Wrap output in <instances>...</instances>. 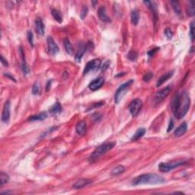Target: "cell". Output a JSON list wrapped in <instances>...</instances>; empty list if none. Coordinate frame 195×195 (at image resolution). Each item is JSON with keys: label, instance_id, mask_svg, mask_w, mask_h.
Instances as JSON below:
<instances>
[{"label": "cell", "instance_id": "6da1fadb", "mask_svg": "<svg viewBox=\"0 0 195 195\" xmlns=\"http://www.w3.org/2000/svg\"><path fill=\"white\" fill-rule=\"evenodd\" d=\"M191 105V99L186 92H181L177 93L171 103V108L174 116L177 119L184 117L188 113Z\"/></svg>", "mask_w": 195, "mask_h": 195}, {"label": "cell", "instance_id": "7a4b0ae2", "mask_svg": "<svg viewBox=\"0 0 195 195\" xmlns=\"http://www.w3.org/2000/svg\"><path fill=\"white\" fill-rule=\"evenodd\" d=\"M165 182V179L160 175L154 173H147L140 175L133 179L132 185H158V184H163Z\"/></svg>", "mask_w": 195, "mask_h": 195}, {"label": "cell", "instance_id": "3957f363", "mask_svg": "<svg viewBox=\"0 0 195 195\" xmlns=\"http://www.w3.org/2000/svg\"><path fill=\"white\" fill-rule=\"evenodd\" d=\"M115 144H116L115 143H106L99 146L90 156L89 162L92 163L96 162L97 159H100L103 155L106 154L108 151L112 149L114 147Z\"/></svg>", "mask_w": 195, "mask_h": 195}, {"label": "cell", "instance_id": "277c9868", "mask_svg": "<svg viewBox=\"0 0 195 195\" xmlns=\"http://www.w3.org/2000/svg\"><path fill=\"white\" fill-rule=\"evenodd\" d=\"M133 82V79H130V80L126 82L125 83L121 85L119 88L117 89V90L116 91L114 95V101L116 104H118L120 101H121V99L124 97L125 94L127 93V90L129 89V88L130 87L131 85Z\"/></svg>", "mask_w": 195, "mask_h": 195}, {"label": "cell", "instance_id": "5b68a950", "mask_svg": "<svg viewBox=\"0 0 195 195\" xmlns=\"http://www.w3.org/2000/svg\"><path fill=\"white\" fill-rule=\"evenodd\" d=\"M185 161H178V162H162L159 165V169L162 172H168L178 166L185 164Z\"/></svg>", "mask_w": 195, "mask_h": 195}, {"label": "cell", "instance_id": "8992f818", "mask_svg": "<svg viewBox=\"0 0 195 195\" xmlns=\"http://www.w3.org/2000/svg\"><path fill=\"white\" fill-rule=\"evenodd\" d=\"M101 64V61L99 59H95V60H91L85 66L83 75H86L91 71H97L100 69Z\"/></svg>", "mask_w": 195, "mask_h": 195}, {"label": "cell", "instance_id": "52a82bcc", "mask_svg": "<svg viewBox=\"0 0 195 195\" xmlns=\"http://www.w3.org/2000/svg\"><path fill=\"white\" fill-rule=\"evenodd\" d=\"M142 107H143V102H142V101L139 98L134 99L133 101H132L130 102V105H129V111H130V114L133 116L135 117L139 114Z\"/></svg>", "mask_w": 195, "mask_h": 195}, {"label": "cell", "instance_id": "ba28073f", "mask_svg": "<svg viewBox=\"0 0 195 195\" xmlns=\"http://www.w3.org/2000/svg\"><path fill=\"white\" fill-rule=\"evenodd\" d=\"M171 92V87L170 86H167V87L164 88V89H161L159 92H156L154 97V101L156 104H159L165 100L166 97L169 95V94Z\"/></svg>", "mask_w": 195, "mask_h": 195}, {"label": "cell", "instance_id": "9c48e42d", "mask_svg": "<svg viewBox=\"0 0 195 195\" xmlns=\"http://www.w3.org/2000/svg\"><path fill=\"white\" fill-rule=\"evenodd\" d=\"M47 47H48V51L50 54L53 56L56 55V54L59 52V50H60L57 43L54 41V40L51 37H48V38H47Z\"/></svg>", "mask_w": 195, "mask_h": 195}, {"label": "cell", "instance_id": "30bf717a", "mask_svg": "<svg viewBox=\"0 0 195 195\" xmlns=\"http://www.w3.org/2000/svg\"><path fill=\"white\" fill-rule=\"evenodd\" d=\"M10 101H7L5 103L4 107H3L2 113V122H9V119H10Z\"/></svg>", "mask_w": 195, "mask_h": 195}, {"label": "cell", "instance_id": "8fae6325", "mask_svg": "<svg viewBox=\"0 0 195 195\" xmlns=\"http://www.w3.org/2000/svg\"><path fill=\"white\" fill-rule=\"evenodd\" d=\"M104 82H105V79L103 77L97 78L89 85V89L92 91H96L103 86Z\"/></svg>", "mask_w": 195, "mask_h": 195}, {"label": "cell", "instance_id": "7c38bea8", "mask_svg": "<svg viewBox=\"0 0 195 195\" xmlns=\"http://www.w3.org/2000/svg\"><path fill=\"white\" fill-rule=\"evenodd\" d=\"M92 183V181L90 179L87 178H80L79 180L76 181L73 185V188L75 189H81V188H84V187L87 186V185H90Z\"/></svg>", "mask_w": 195, "mask_h": 195}, {"label": "cell", "instance_id": "4fadbf2b", "mask_svg": "<svg viewBox=\"0 0 195 195\" xmlns=\"http://www.w3.org/2000/svg\"><path fill=\"white\" fill-rule=\"evenodd\" d=\"M35 29H36L37 33L41 36L44 34V22H43L42 19L39 17L35 19Z\"/></svg>", "mask_w": 195, "mask_h": 195}, {"label": "cell", "instance_id": "5bb4252c", "mask_svg": "<svg viewBox=\"0 0 195 195\" xmlns=\"http://www.w3.org/2000/svg\"><path fill=\"white\" fill-rule=\"evenodd\" d=\"M86 51V45H85L83 43L81 42L80 44H79V47H78V50H77V53H76V57H75V59H76V61L77 62V63H79V62L81 61L82 57V56L84 55V54Z\"/></svg>", "mask_w": 195, "mask_h": 195}, {"label": "cell", "instance_id": "9a60e30c", "mask_svg": "<svg viewBox=\"0 0 195 195\" xmlns=\"http://www.w3.org/2000/svg\"><path fill=\"white\" fill-rule=\"evenodd\" d=\"M97 15H98L99 18L104 22H111V18L107 15L106 14V9L104 6L99 8L98 11H97Z\"/></svg>", "mask_w": 195, "mask_h": 195}, {"label": "cell", "instance_id": "2e32d148", "mask_svg": "<svg viewBox=\"0 0 195 195\" xmlns=\"http://www.w3.org/2000/svg\"><path fill=\"white\" fill-rule=\"evenodd\" d=\"M187 130H188V124L185 122H184L183 124H181L180 126L177 127L176 130L174 132V134L177 137H181L187 132Z\"/></svg>", "mask_w": 195, "mask_h": 195}, {"label": "cell", "instance_id": "e0dca14e", "mask_svg": "<svg viewBox=\"0 0 195 195\" xmlns=\"http://www.w3.org/2000/svg\"><path fill=\"white\" fill-rule=\"evenodd\" d=\"M173 74H174V71H171V72H169V73H165V74L162 75V76L159 78V80L157 81L156 86H157V87H159V86H162L163 83H165L166 81L169 80V79H170L172 76H173Z\"/></svg>", "mask_w": 195, "mask_h": 195}, {"label": "cell", "instance_id": "ac0fdd59", "mask_svg": "<svg viewBox=\"0 0 195 195\" xmlns=\"http://www.w3.org/2000/svg\"><path fill=\"white\" fill-rule=\"evenodd\" d=\"M76 130L79 135H84L86 132V124L85 121H79L76 124Z\"/></svg>", "mask_w": 195, "mask_h": 195}, {"label": "cell", "instance_id": "d6986e66", "mask_svg": "<svg viewBox=\"0 0 195 195\" xmlns=\"http://www.w3.org/2000/svg\"><path fill=\"white\" fill-rule=\"evenodd\" d=\"M143 3H144L146 6H147V7L151 10L152 13L154 15L155 19H157V9H156V4H155L153 2L151 1H144Z\"/></svg>", "mask_w": 195, "mask_h": 195}, {"label": "cell", "instance_id": "ffe728a7", "mask_svg": "<svg viewBox=\"0 0 195 195\" xmlns=\"http://www.w3.org/2000/svg\"><path fill=\"white\" fill-rule=\"evenodd\" d=\"M47 117V114L46 112H41L40 114L33 115L28 118L29 121H44Z\"/></svg>", "mask_w": 195, "mask_h": 195}, {"label": "cell", "instance_id": "44dd1931", "mask_svg": "<svg viewBox=\"0 0 195 195\" xmlns=\"http://www.w3.org/2000/svg\"><path fill=\"white\" fill-rule=\"evenodd\" d=\"M63 45H64L65 50L67 54L70 56L73 55L74 50H73V45H72L71 42H70L68 38H65L64 39V41H63Z\"/></svg>", "mask_w": 195, "mask_h": 195}, {"label": "cell", "instance_id": "7402d4cb", "mask_svg": "<svg viewBox=\"0 0 195 195\" xmlns=\"http://www.w3.org/2000/svg\"><path fill=\"white\" fill-rule=\"evenodd\" d=\"M51 15L58 23H62L63 22V15H62V14L60 13L59 10L56 9H51Z\"/></svg>", "mask_w": 195, "mask_h": 195}, {"label": "cell", "instance_id": "603a6c76", "mask_svg": "<svg viewBox=\"0 0 195 195\" xmlns=\"http://www.w3.org/2000/svg\"><path fill=\"white\" fill-rule=\"evenodd\" d=\"M145 133H146V129L143 128V127L139 128L138 130L136 131L134 135L133 136V137L131 138V140H132V141H137V140H138L139 139H140L142 137L144 136Z\"/></svg>", "mask_w": 195, "mask_h": 195}, {"label": "cell", "instance_id": "cb8c5ba5", "mask_svg": "<svg viewBox=\"0 0 195 195\" xmlns=\"http://www.w3.org/2000/svg\"><path fill=\"white\" fill-rule=\"evenodd\" d=\"M140 21V14L137 9H134L131 12V22L133 25H137Z\"/></svg>", "mask_w": 195, "mask_h": 195}, {"label": "cell", "instance_id": "d4e9b609", "mask_svg": "<svg viewBox=\"0 0 195 195\" xmlns=\"http://www.w3.org/2000/svg\"><path fill=\"white\" fill-rule=\"evenodd\" d=\"M20 53L21 54H22V60H23V61H22V71H23L24 74L27 75L30 72V69L29 67H28V64L26 63V62H25V54H24L23 53V50H22V49L21 48L20 49Z\"/></svg>", "mask_w": 195, "mask_h": 195}, {"label": "cell", "instance_id": "484cf974", "mask_svg": "<svg viewBox=\"0 0 195 195\" xmlns=\"http://www.w3.org/2000/svg\"><path fill=\"white\" fill-rule=\"evenodd\" d=\"M62 111V106L59 102H56L50 108V113L52 114H59Z\"/></svg>", "mask_w": 195, "mask_h": 195}, {"label": "cell", "instance_id": "4316f807", "mask_svg": "<svg viewBox=\"0 0 195 195\" xmlns=\"http://www.w3.org/2000/svg\"><path fill=\"white\" fill-rule=\"evenodd\" d=\"M124 171H125L124 166L118 165L117 167H115L114 169H113V170L111 171V175H113V176H117V175H120L123 172H124Z\"/></svg>", "mask_w": 195, "mask_h": 195}, {"label": "cell", "instance_id": "83f0119b", "mask_svg": "<svg viewBox=\"0 0 195 195\" xmlns=\"http://www.w3.org/2000/svg\"><path fill=\"white\" fill-rule=\"evenodd\" d=\"M171 5L172 6V8H173L174 11H175V13L177 15H181V6H180V3H179L178 1H171L170 2Z\"/></svg>", "mask_w": 195, "mask_h": 195}, {"label": "cell", "instance_id": "f1b7e54d", "mask_svg": "<svg viewBox=\"0 0 195 195\" xmlns=\"http://www.w3.org/2000/svg\"><path fill=\"white\" fill-rule=\"evenodd\" d=\"M9 181V176L8 174L2 172L0 173V185L3 186L4 185L7 184Z\"/></svg>", "mask_w": 195, "mask_h": 195}, {"label": "cell", "instance_id": "f546056e", "mask_svg": "<svg viewBox=\"0 0 195 195\" xmlns=\"http://www.w3.org/2000/svg\"><path fill=\"white\" fill-rule=\"evenodd\" d=\"M187 13L189 16H194L195 15V8H194V3L193 2H191V5L188 6L187 8Z\"/></svg>", "mask_w": 195, "mask_h": 195}, {"label": "cell", "instance_id": "4dcf8cb0", "mask_svg": "<svg viewBox=\"0 0 195 195\" xmlns=\"http://www.w3.org/2000/svg\"><path fill=\"white\" fill-rule=\"evenodd\" d=\"M40 92H41V86H40V83L38 82H36L33 85L32 94L33 95H39Z\"/></svg>", "mask_w": 195, "mask_h": 195}, {"label": "cell", "instance_id": "1f68e13d", "mask_svg": "<svg viewBox=\"0 0 195 195\" xmlns=\"http://www.w3.org/2000/svg\"><path fill=\"white\" fill-rule=\"evenodd\" d=\"M137 57H138V54L133 50L130 51L128 54V55H127V57H128V59L130 61H135L137 59Z\"/></svg>", "mask_w": 195, "mask_h": 195}, {"label": "cell", "instance_id": "d6a6232c", "mask_svg": "<svg viewBox=\"0 0 195 195\" xmlns=\"http://www.w3.org/2000/svg\"><path fill=\"white\" fill-rule=\"evenodd\" d=\"M27 38H28V42H29L30 45H31V47H34V36L32 31H28V33H27Z\"/></svg>", "mask_w": 195, "mask_h": 195}, {"label": "cell", "instance_id": "836d02e7", "mask_svg": "<svg viewBox=\"0 0 195 195\" xmlns=\"http://www.w3.org/2000/svg\"><path fill=\"white\" fill-rule=\"evenodd\" d=\"M190 36H191V41H194V22H192L190 25Z\"/></svg>", "mask_w": 195, "mask_h": 195}, {"label": "cell", "instance_id": "e575fe53", "mask_svg": "<svg viewBox=\"0 0 195 195\" xmlns=\"http://www.w3.org/2000/svg\"><path fill=\"white\" fill-rule=\"evenodd\" d=\"M88 12H89V9H88V8L86 7V6H83V8L82 9L81 13H80V17H81L82 19H84L85 18H86V16L87 15V14H88Z\"/></svg>", "mask_w": 195, "mask_h": 195}, {"label": "cell", "instance_id": "d590c367", "mask_svg": "<svg viewBox=\"0 0 195 195\" xmlns=\"http://www.w3.org/2000/svg\"><path fill=\"white\" fill-rule=\"evenodd\" d=\"M165 36L167 37L169 39H171V38H172V35H173V34H172L170 28H166V29L165 30Z\"/></svg>", "mask_w": 195, "mask_h": 195}, {"label": "cell", "instance_id": "8d00e7d4", "mask_svg": "<svg viewBox=\"0 0 195 195\" xmlns=\"http://www.w3.org/2000/svg\"><path fill=\"white\" fill-rule=\"evenodd\" d=\"M153 73H146V74L143 76V80H144L145 82H149L150 79H152V78H153Z\"/></svg>", "mask_w": 195, "mask_h": 195}, {"label": "cell", "instance_id": "74e56055", "mask_svg": "<svg viewBox=\"0 0 195 195\" xmlns=\"http://www.w3.org/2000/svg\"><path fill=\"white\" fill-rule=\"evenodd\" d=\"M173 127H174V122L172 120H171V121H169V127H168V130H167L168 133L170 132V131L173 129Z\"/></svg>", "mask_w": 195, "mask_h": 195}, {"label": "cell", "instance_id": "f35d334b", "mask_svg": "<svg viewBox=\"0 0 195 195\" xmlns=\"http://www.w3.org/2000/svg\"><path fill=\"white\" fill-rule=\"evenodd\" d=\"M159 50V48H158V47H156V48H155V49L149 51V52H148V55L149 56V57H152V56L154 55V54H156V51Z\"/></svg>", "mask_w": 195, "mask_h": 195}, {"label": "cell", "instance_id": "ab89813d", "mask_svg": "<svg viewBox=\"0 0 195 195\" xmlns=\"http://www.w3.org/2000/svg\"><path fill=\"white\" fill-rule=\"evenodd\" d=\"M1 62L2 63V65L5 66H9V63H8L7 60L3 57L2 55H1Z\"/></svg>", "mask_w": 195, "mask_h": 195}, {"label": "cell", "instance_id": "60d3db41", "mask_svg": "<svg viewBox=\"0 0 195 195\" xmlns=\"http://www.w3.org/2000/svg\"><path fill=\"white\" fill-rule=\"evenodd\" d=\"M4 75H5V76H6V77H8V78H9V79H11V80H13V81L15 82V78L12 77V76H10V75H9V73H6V74H4Z\"/></svg>", "mask_w": 195, "mask_h": 195}]
</instances>
